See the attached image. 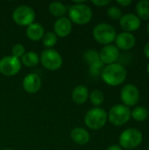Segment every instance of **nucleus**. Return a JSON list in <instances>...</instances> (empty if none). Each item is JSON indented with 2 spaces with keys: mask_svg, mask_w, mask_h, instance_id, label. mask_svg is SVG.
Masks as SVG:
<instances>
[{
  "mask_svg": "<svg viewBox=\"0 0 149 150\" xmlns=\"http://www.w3.org/2000/svg\"><path fill=\"white\" fill-rule=\"evenodd\" d=\"M106 13L110 18L114 19V20H119L121 18V17L123 16L122 10L120 9L119 6H117V5L109 6L106 11Z\"/></svg>",
  "mask_w": 149,
  "mask_h": 150,
  "instance_id": "obj_26",
  "label": "nucleus"
},
{
  "mask_svg": "<svg viewBox=\"0 0 149 150\" xmlns=\"http://www.w3.org/2000/svg\"><path fill=\"white\" fill-rule=\"evenodd\" d=\"M48 11L50 12L52 16L60 18L65 17V14L68 12V7L63 3L55 1V2H52L49 4Z\"/></svg>",
  "mask_w": 149,
  "mask_h": 150,
  "instance_id": "obj_19",
  "label": "nucleus"
},
{
  "mask_svg": "<svg viewBox=\"0 0 149 150\" xmlns=\"http://www.w3.org/2000/svg\"><path fill=\"white\" fill-rule=\"evenodd\" d=\"M45 34V29L40 23L33 22L30 25L26 26L25 35L32 41H39L42 40Z\"/></svg>",
  "mask_w": 149,
  "mask_h": 150,
  "instance_id": "obj_16",
  "label": "nucleus"
},
{
  "mask_svg": "<svg viewBox=\"0 0 149 150\" xmlns=\"http://www.w3.org/2000/svg\"><path fill=\"white\" fill-rule=\"evenodd\" d=\"M108 120L107 112L101 107H93L90 109L84 116V123L91 130H99L103 128Z\"/></svg>",
  "mask_w": 149,
  "mask_h": 150,
  "instance_id": "obj_3",
  "label": "nucleus"
},
{
  "mask_svg": "<svg viewBox=\"0 0 149 150\" xmlns=\"http://www.w3.org/2000/svg\"><path fill=\"white\" fill-rule=\"evenodd\" d=\"M144 54H145V56L149 59V41L147 42V44L144 47Z\"/></svg>",
  "mask_w": 149,
  "mask_h": 150,
  "instance_id": "obj_31",
  "label": "nucleus"
},
{
  "mask_svg": "<svg viewBox=\"0 0 149 150\" xmlns=\"http://www.w3.org/2000/svg\"><path fill=\"white\" fill-rule=\"evenodd\" d=\"M83 59L90 65V64L100 60L99 59V53L94 49H88L83 54Z\"/></svg>",
  "mask_w": 149,
  "mask_h": 150,
  "instance_id": "obj_27",
  "label": "nucleus"
},
{
  "mask_svg": "<svg viewBox=\"0 0 149 150\" xmlns=\"http://www.w3.org/2000/svg\"><path fill=\"white\" fill-rule=\"evenodd\" d=\"M21 62L12 55L4 56L0 60V73L4 76H13L21 69Z\"/></svg>",
  "mask_w": 149,
  "mask_h": 150,
  "instance_id": "obj_10",
  "label": "nucleus"
},
{
  "mask_svg": "<svg viewBox=\"0 0 149 150\" xmlns=\"http://www.w3.org/2000/svg\"><path fill=\"white\" fill-rule=\"evenodd\" d=\"M72 22L67 17L57 18L54 24V33L57 37L65 38L68 36L72 31Z\"/></svg>",
  "mask_w": 149,
  "mask_h": 150,
  "instance_id": "obj_15",
  "label": "nucleus"
},
{
  "mask_svg": "<svg viewBox=\"0 0 149 150\" xmlns=\"http://www.w3.org/2000/svg\"><path fill=\"white\" fill-rule=\"evenodd\" d=\"M3 150H13V149H3Z\"/></svg>",
  "mask_w": 149,
  "mask_h": 150,
  "instance_id": "obj_35",
  "label": "nucleus"
},
{
  "mask_svg": "<svg viewBox=\"0 0 149 150\" xmlns=\"http://www.w3.org/2000/svg\"><path fill=\"white\" fill-rule=\"evenodd\" d=\"M25 53V47L22 45V44H15L12 48H11V55L14 56L15 58H18V59H20Z\"/></svg>",
  "mask_w": 149,
  "mask_h": 150,
  "instance_id": "obj_28",
  "label": "nucleus"
},
{
  "mask_svg": "<svg viewBox=\"0 0 149 150\" xmlns=\"http://www.w3.org/2000/svg\"><path fill=\"white\" fill-rule=\"evenodd\" d=\"M91 3H92V4H94L97 7H104V6L110 4L112 3V1H110V0H92Z\"/></svg>",
  "mask_w": 149,
  "mask_h": 150,
  "instance_id": "obj_29",
  "label": "nucleus"
},
{
  "mask_svg": "<svg viewBox=\"0 0 149 150\" xmlns=\"http://www.w3.org/2000/svg\"><path fill=\"white\" fill-rule=\"evenodd\" d=\"M119 25L124 30L123 32L133 33L141 27V20L135 13H126L119 19Z\"/></svg>",
  "mask_w": 149,
  "mask_h": 150,
  "instance_id": "obj_12",
  "label": "nucleus"
},
{
  "mask_svg": "<svg viewBox=\"0 0 149 150\" xmlns=\"http://www.w3.org/2000/svg\"><path fill=\"white\" fill-rule=\"evenodd\" d=\"M68 18L74 24L83 25L90 23L93 17L91 8L83 1H76L68 8Z\"/></svg>",
  "mask_w": 149,
  "mask_h": 150,
  "instance_id": "obj_2",
  "label": "nucleus"
},
{
  "mask_svg": "<svg viewBox=\"0 0 149 150\" xmlns=\"http://www.w3.org/2000/svg\"><path fill=\"white\" fill-rule=\"evenodd\" d=\"M21 64L25 65L27 68H33L37 66L40 62V55L32 51H29L25 53V54L21 57Z\"/></svg>",
  "mask_w": 149,
  "mask_h": 150,
  "instance_id": "obj_20",
  "label": "nucleus"
},
{
  "mask_svg": "<svg viewBox=\"0 0 149 150\" xmlns=\"http://www.w3.org/2000/svg\"><path fill=\"white\" fill-rule=\"evenodd\" d=\"M105 65L100 61H97L91 64H90V67H89V71H90V75L93 77H98V76H101L102 75V72L105 69Z\"/></svg>",
  "mask_w": 149,
  "mask_h": 150,
  "instance_id": "obj_25",
  "label": "nucleus"
},
{
  "mask_svg": "<svg viewBox=\"0 0 149 150\" xmlns=\"http://www.w3.org/2000/svg\"><path fill=\"white\" fill-rule=\"evenodd\" d=\"M147 72H148V74L149 76V62L148 64V66H147Z\"/></svg>",
  "mask_w": 149,
  "mask_h": 150,
  "instance_id": "obj_34",
  "label": "nucleus"
},
{
  "mask_svg": "<svg viewBox=\"0 0 149 150\" xmlns=\"http://www.w3.org/2000/svg\"><path fill=\"white\" fill-rule=\"evenodd\" d=\"M147 32H148V34L149 36V21L148 23V25H147Z\"/></svg>",
  "mask_w": 149,
  "mask_h": 150,
  "instance_id": "obj_33",
  "label": "nucleus"
},
{
  "mask_svg": "<svg viewBox=\"0 0 149 150\" xmlns=\"http://www.w3.org/2000/svg\"><path fill=\"white\" fill-rule=\"evenodd\" d=\"M36 13L34 10L28 5H19L12 12V20L18 25L28 26L35 20Z\"/></svg>",
  "mask_w": 149,
  "mask_h": 150,
  "instance_id": "obj_8",
  "label": "nucleus"
},
{
  "mask_svg": "<svg viewBox=\"0 0 149 150\" xmlns=\"http://www.w3.org/2000/svg\"><path fill=\"white\" fill-rule=\"evenodd\" d=\"M143 140L142 133L137 128L130 127L125 129L119 135V142L122 149L127 150H134L138 148Z\"/></svg>",
  "mask_w": 149,
  "mask_h": 150,
  "instance_id": "obj_4",
  "label": "nucleus"
},
{
  "mask_svg": "<svg viewBox=\"0 0 149 150\" xmlns=\"http://www.w3.org/2000/svg\"><path fill=\"white\" fill-rule=\"evenodd\" d=\"M70 138L78 145H85L90 142V136L86 129L83 127H75L70 132Z\"/></svg>",
  "mask_w": 149,
  "mask_h": 150,
  "instance_id": "obj_17",
  "label": "nucleus"
},
{
  "mask_svg": "<svg viewBox=\"0 0 149 150\" xmlns=\"http://www.w3.org/2000/svg\"><path fill=\"white\" fill-rule=\"evenodd\" d=\"M131 117L138 122H143L148 117V109L143 106H135L131 111Z\"/></svg>",
  "mask_w": 149,
  "mask_h": 150,
  "instance_id": "obj_22",
  "label": "nucleus"
},
{
  "mask_svg": "<svg viewBox=\"0 0 149 150\" xmlns=\"http://www.w3.org/2000/svg\"><path fill=\"white\" fill-rule=\"evenodd\" d=\"M108 120L116 127H121L126 124L131 119V110L123 104L113 105L107 112Z\"/></svg>",
  "mask_w": 149,
  "mask_h": 150,
  "instance_id": "obj_6",
  "label": "nucleus"
},
{
  "mask_svg": "<svg viewBox=\"0 0 149 150\" xmlns=\"http://www.w3.org/2000/svg\"><path fill=\"white\" fill-rule=\"evenodd\" d=\"M148 116H149V107H148Z\"/></svg>",
  "mask_w": 149,
  "mask_h": 150,
  "instance_id": "obj_36",
  "label": "nucleus"
},
{
  "mask_svg": "<svg viewBox=\"0 0 149 150\" xmlns=\"http://www.w3.org/2000/svg\"><path fill=\"white\" fill-rule=\"evenodd\" d=\"M40 62L46 69L55 71L61 67L63 60L61 54L55 49L47 48L41 52L40 55Z\"/></svg>",
  "mask_w": 149,
  "mask_h": 150,
  "instance_id": "obj_7",
  "label": "nucleus"
},
{
  "mask_svg": "<svg viewBox=\"0 0 149 150\" xmlns=\"http://www.w3.org/2000/svg\"><path fill=\"white\" fill-rule=\"evenodd\" d=\"M127 76L126 68L121 63H112L105 65L101 77L103 81L109 86H119L122 84Z\"/></svg>",
  "mask_w": 149,
  "mask_h": 150,
  "instance_id": "obj_1",
  "label": "nucleus"
},
{
  "mask_svg": "<svg viewBox=\"0 0 149 150\" xmlns=\"http://www.w3.org/2000/svg\"><path fill=\"white\" fill-rule=\"evenodd\" d=\"M89 99L95 107H99L105 101V95L100 90H94L90 93Z\"/></svg>",
  "mask_w": 149,
  "mask_h": 150,
  "instance_id": "obj_23",
  "label": "nucleus"
},
{
  "mask_svg": "<svg viewBox=\"0 0 149 150\" xmlns=\"http://www.w3.org/2000/svg\"><path fill=\"white\" fill-rule=\"evenodd\" d=\"M141 94L138 87L133 83L125 84L120 91V99L124 105L127 107L135 106L140 101Z\"/></svg>",
  "mask_w": 149,
  "mask_h": 150,
  "instance_id": "obj_9",
  "label": "nucleus"
},
{
  "mask_svg": "<svg viewBox=\"0 0 149 150\" xmlns=\"http://www.w3.org/2000/svg\"><path fill=\"white\" fill-rule=\"evenodd\" d=\"M114 41L116 43L115 46L119 50L128 51L135 46L136 38L132 33L122 32V33H119V34H117Z\"/></svg>",
  "mask_w": 149,
  "mask_h": 150,
  "instance_id": "obj_14",
  "label": "nucleus"
},
{
  "mask_svg": "<svg viewBox=\"0 0 149 150\" xmlns=\"http://www.w3.org/2000/svg\"><path fill=\"white\" fill-rule=\"evenodd\" d=\"M148 150H149V145H148Z\"/></svg>",
  "mask_w": 149,
  "mask_h": 150,
  "instance_id": "obj_37",
  "label": "nucleus"
},
{
  "mask_svg": "<svg viewBox=\"0 0 149 150\" xmlns=\"http://www.w3.org/2000/svg\"><path fill=\"white\" fill-rule=\"evenodd\" d=\"M106 150H123V149L119 145L113 144V145H111L110 147H108V149Z\"/></svg>",
  "mask_w": 149,
  "mask_h": 150,
  "instance_id": "obj_32",
  "label": "nucleus"
},
{
  "mask_svg": "<svg viewBox=\"0 0 149 150\" xmlns=\"http://www.w3.org/2000/svg\"><path fill=\"white\" fill-rule=\"evenodd\" d=\"M116 3L121 7H127L133 3V1L132 0H117Z\"/></svg>",
  "mask_w": 149,
  "mask_h": 150,
  "instance_id": "obj_30",
  "label": "nucleus"
},
{
  "mask_svg": "<svg viewBox=\"0 0 149 150\" xmlns=\"http://www.w3.org/2000/svg\"><path fill=\"white\" fill-rule=\"evenodd\" d=\"M22 86L25 92L35 94L41 88V78L36 73H29L24 77Z\"/></svg>",
  "mask_w": 149,
  "mask_h": 150,
  "instance_id": "obj_13",
  "label": "nucleus"
},
{
  "mask_svg": "<svg viewBox=\"0 0 149 150\" xmlns=\"http://www.w3.org/2000/svg\"><path fill=\"white\" fill-rule=\"evenodd\" d=\"M120 55L119 49L112 44L105 46L99 52V59L105 65L116 63Z\"/></svg>",
  "mask_w": 149,
  "mask_h": 150,
  "instance_id": "obj_11",
  "label": "nucleus"
},
{
  "mask_svg": "<svg viewBox=\"0 0 149 150\" xmlns=\"http://www.w3.org/2000/svg\"><path fill=\"white\" fill-rule=\"evenodd\" d=\"M136 15L143 20H149V0H140L137 2Z\"/></svg>",
  "mask_w": 149,
  "mask_h": 150,
  "instance_id": "obj_21",
  "label": "nucleus"
},
{
  "mask_svg": "<svg viewBox=\"0 0 149 150\" xmlns=\"http://www.w3.org/2000/svg\"><path fill=\"white\" fill-rule=\"evenodd\" d=\"M42 44L43 46L47 49V48H52L54 47L58 41V37L54 32H47L45 33L43 38H42Z\"/></svg>",
  "mask_w": 149,
  "mask_h": 150,
  "instance_id": "obj_24",
  "label": "nucleus"
},
{
  "mask_svg": "<svg viewBox=\"0 0 149 150\" xmlns=\"http://www.w3.org/2000/svg\"><path fill=\"white\" fill-rule=\"evenodd\" d=\"M92 34L97 42L105 46L112 44L117 36L115 28L107 23H99L95 25Z\"/></svg>",
  "mask_w": 149,
  "mask_h": 150,
  "instance_id": "obj_5",
  "label": "nucleus"
},
{
  "mask_svg": "<svg viewBox=\"0 0 149 150\" xmlns=\"http://www.w3.org/2000/svg\"><path fill=\"white\" fill-rule=\"evenodd\" d=\"M134 150H137V149H134Z\"/></svg>",
  "mask_w": 149,
  "mask_h": 150,
  "instance_id": "obj_38",
  "label": "nucleus"
},
{
  "mask_svg": "<svg viewBox=\"0 0 149 150\" xmlns=\"http://www.w3.org/2000/svg\"><path fill=\"white\" fill-rule=\"evenodd\" d=\"M89 90L86 86L78 85L73 90L71 97L76 105H83L89 99Z\"/></svg>",
  "mask_w": 149,
  "mask_h": 150,
  "instance_id": "obj_18",
  "label": "nucleus"
}]
</instances>
